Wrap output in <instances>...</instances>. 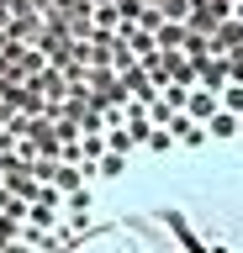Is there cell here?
<instances>
[{
	"label": "cell",
	"instance_id": "obj_1",
	"mask_svg": "<svg viewBox=\"0 0 243 253\" xmlns=\"http://www.w3.org/2000/svg\"><path fill=\"white\" fill-rule=\"evenodd\" d=\"M0 253H243V5L0 37Z\"/></svg>",
	"mask_w": 243,
	"mask_h": 253
}]
</instances>
